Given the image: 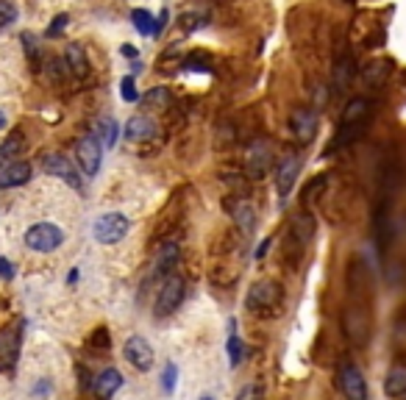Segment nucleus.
<instances>
[{"label": "nucleus", "mask_w": 406, "mask_h": 400, "mask_svg": "<svg viewBox=\"0 0 406 400\" xmlns=\"http://www.w3.org/2000/svg\"><path fill=\"white\" fill-rule=\"evenodd\" d=\"M373 117V100L371 98H353L348 100L345 111H342V120H339L337 136H334V148H348L353 139H359L368 123Z\"/></svg>", "instance_id": "1"}, {"label": "nucleus", "mask_w": 406, "mask_h": 400, "mask_svg": "<svg viewBox=\"0 0 406 400\" xmlns=\"http://www.w3.org/2000/svg\"><path fill=\"white\" fill-rule=\"evenodd\" d=\"M245 306L251 309V314H259V317L278 314L281 306H284V289H281V284H275V281H259V284H253L248 289Z\"/></svg>", "instance_id": "2"}, {"label": "nucleus", "mask_w": 406, "mask_h": 400, "mask_svg": "<svg viewBox=\"0 0 406 400\" xmlns=\"http://www.w3.org/2000/svg\"><path fill=\"white\" fill-rule=\"evenodd\" d=\"M26 245L34 253H53L56 248L65 245V231L53 223H36L26 231Z\"/></svg>", "instance_id": "3"}, {"label": "nucleus", "mask_w": 406, "mask_h": 400, "mask_svg": "<svg viewBox=\"0 0 406 400\" xmlns=\"http://www.w3.org/2000/svg\"><path fill=\"white\" fill-rule=\"evenodd\" d=\"M184 295H187V281L181 275H168L159 287V295H156V303H153V311L156 317H168L172 314L181 303H184Z\"/></svg>", "instance_id": "4"}, {"label": "nucleus", "mask_w": 406, "mask_h": 400, "mask_svg": "<svg viewBox=\"0 0 406 400\" xmlns=\"http://www.w3.org/2000/svg\"><path fill=\"white\" fill-rule=\"evenodd\" d=\"M128 228H131V223H128L126 214L109 211V214H101V217L95 220L92 233H95V239H98L101 245H117V242L128 233Z\"/></svg>", "instance_id": "5"}, {"label": "nucleus", "mask_w": 406, "mask_h": 400, "mask_svg": "<svg viewBox=\"0 0 406 400\" xmlns=\"http://www.w3.org/2000/svg\"><path fill=\"white\" fill-rule=\"evenodd\" d=\"M275 159H273V145L268 139H259L251 145L248 150V159H245V170H248V178L251 181H262L268 172L273 170Z\"/></svg>", "instance_id": "6"}, {"label": "nucleus", "mask_w": 406, "mask_h": 400, "mask_svg": "<svg viewBox=\"0 0 406 400\" xmlns=\"http://www.w3.org/2000/svg\"><path fill=\"white\" fill-rule=\"evenodd\" d=\"M301 153H287L281 156V162L275 165V189H278V198L287 200L290 192L295 189L298 184V175H301Z\"/></svg>", "instance_id": "7"}, {"label": "nucleus", "mask_w": 406, "mask_h": 400, "mask_svg": "<svg viewBox=\"0 0 406 400\" xmlns=\"http://www.w3.org/2000/svg\"><path fill=\"white\" fill-rule=\"evenodd\" d=\"M337 387L345 400H368V378L356 365H342L337 372Z\"/></svg>", "instance_id": "8"}, {"label": "nucleus", "mask_w": 406, "mask_h": 400, "mask_svg": "<svg viewBox=\"0 0 406 400\" xmlns=\"http://www.w3.org/2000/svg\"><path fill=\"white\" fill-rule=\"evenodd\" d=\"M75 156H78V165H81V170H84V175H87V178L98 175L101 162H103L101 139H98L95 133H87V136H84V139L75 145Z\"/></svg>", "instance_id": "9"}, {"label": "nucleus", "mask_w": 406, "mask_h": 400, "mask_svg": "<svg viewBox=\"0 0 406 400\" xmlns=\"http://www.w3.org/2000/svg\"><path fill=\"white\" fill-rule=\"evenodd\" d=\"M42 170H45L48 175H53V178H62L72 189H81V175L75 172V167H72V162H70L67 156H62V153H48V156H42Z\"/></svg>", "instance_id": "10"}, {"label": "nucleus", "mask_w": 406, "mask_h": 400, "mask_svg": "<svg viewBox=\"0 0 406 400\" xmlns=\"http://www.w3.org/2000/svg\"><path fill=\"white\" fill-rule=\"evenodd\" d=\"M123 356H126V362L136 370H150L153 367V359H156V353H153V348H150V342L145 339V336H131L126 345H123Z\"/></svg>", "instance_id": "11"}, {"label": "nucleus", "mask_w": 406, "mask_h": 400, "mask_svg": "<svg viewBox=\"0 0 406 400\" xmlns=\"http://www.w3.org/2000/svg\"><path fill=\"white\" fill-rule=\"evenodd\" d=\"M290 133H292V139H298L301 145H309V142L314 139V133H317V114L309 111V109L292 111V117H290Z\"/></svg>", "instance_id": "12"}, {"label": "nucleus", "mask_w": 406, "mask_h": 400, "mask_svg": "<svg viewBox=\"0 0 406 400\" xmlns=\"http://www.w3.org/2000/svg\"><path fill=\"white\" fill-rule=\"evenodd\" d=\"M20 342H23V333L17 326L0 331V370L14 367L17 356H20Z\"/></svg>", "instance_id": "13"}, {"label": "nucleus", "mask_w": 406, "mask_h": 400, "mask_svg": "<svg viewBox=\"0 0 406 400\" xmlns=\"http://www.w3.org/2000/svg\"><path fill=\"white\" fill-rule=\"evenodd\" d=\"M31 165L28 162H20V159H14V162H9V165L0 170V189H14V187H23V184H28L31 181Z\"/></svg>", "instance_id": "14"}, {"label": "nucleus", "mask_w": 406, "mask_h": 400, "mask_svg": "<svg viewBox=\"0 0 406 400\" xmlns=\"http://www.w3.org/2000/svg\"><path fill=\"white\" fill-rule=\"evenodd\" d=\"M65 65L67 70L81 81V78H87L89 75V56H87V50H84V45H78V42H72L65 48Z\"/></svg>", "instance_id": "15"}, {"label": "nucleus", "mask_w": 406, "mask_h": 400, "mask_svg": "<svg viewBox=\"0 0 406 400\" xmlns=\"http://www.w3.org/2000/svg\"><path fill=\"white\" fill-rule=\"evenodd\" d=\"M229 211L234 217V223L239 226L242 233H253L256 231V209L242 198H234V203H229Z\"/></svg>", "instance_id": "16"}, {"label": "nucleus", "mask_w": 406, "mask_h": 400, "mask_svg": "<svg viewBox=\"0 0 406 400\" xmlns=\"http://www.w3.org/2000/svg\"><path fill=\"white\" fill-rule=\"evenodd\" d=\"M120 387H123V372L114 370V367H109V370H103L101 375L95 378V398L109 400Z\"/></svg>", "instance_id": "17"}, {"label": "nucleus", "mask_w": 406, "mask_h": 400, "mask_svg": "<svg viewBox=\"0 0 406 400\" xmlns=\"http://www.w3.org/2000/svg\"><path fill=\"white\" fill-rule=\"evenodd\" d=\"M156 133V123L150 120V117H145V114H136L128 120V126H126V139L128 142H145V139H150Z\"/></svg>", "instance_id": "18"}, {"label": "nucleus", "mask_w": 406, "mask_h": 400, "mask_svg": "<svg viewBox=\"0 0 406 400\" xmlns=\"http://www.w3.org/2000/svg\"><path fill=\"white\" fill-rule=\"evenodd\" d=\"M178 256H181V248L175 245V242H165L162 248H159V253H156V262H153V270H156V275H170L172 272V267L178 265Z\"/></svg>", "instance_id": "19"}, {"label": "nucleus", "mask_w": 406, "mask_h": 400, "mask_svg": "<svg viewBox=\"0 0 406 400\" xmlns=\"http://www.w3.org/2000/svg\"><path fill=\"white\" fill-rule=\"evenodd\" d=\"M384 392H387V398H401V395H406V365H395L387 370Z\"/></svg>", "instance_id": "20"}, {"label": "nucleus", "mask_w": 406, "mask_h": 400, "mask_svg": "<svg viewBox=\"0 0 406 400\" xmlns=\"http://www.w3.org/2000/svg\"><path fill=\"white\" fill-rule=\"evenodd\" d=\"M23 148H26V136L20 131L9 133L6 139H3V145H0V167H6L9 162H14L20 153H23Z\"/></svg>", "instance_id": "21"}, {"label": "nucleus", "mask_w": 406, "mask_h": 400, "mask_svg": "<svg viewBox=\"0 0 406 400\" xmlns=\"http://www.w3.org/2000/svg\"><path fill=\"white\" fill-rule=\"evenodd\" d=\"M312 236H314V220H312V214L295 217L292 220V242H298L301 248H306L312 242Z\"/></svg>", "instance_id": "22"}, {"label": "nucleus", "mask_w": 406, "mask_h": 400, "mask_svg": "<svg viewBox=\"0 0 406 400\" xmlns=\"http://www.w3.org/2000/svg\"><path fill=\"white\" fill-rule=\"evenodd\" d=\"M131 20H134V28L142 36H153V33L159 31V26L153 23V14L148 11V9H134L131 11Z\"/></svg>", "instance_id": "23"}, {"label": "nucleus", "mask_w": 406, "mask_h": 400, "mask_svg": "<svg viewBox=\"0 0 406 400\" xmlns=\"http://www.w3.org/2000/svg\"><path fill=\"white\" fill-rule=\"evenodd\" d=\"M206 26H209V14H206V11H201V9L187 11V14L181 17V28H184L187 33L201 31V28H206Z\"/></svg>", "instance_id": "24"}, {"label": "nucleus", "mask_w": 406, "mask_h": 400, "mask_svg": "<svg viewBox=\"0 0 406 400\" xmlns=\"http://www.w3.org/2000/svg\"><path fill=\"white\" fill-rule=\"evenodd\" d=\"M145 103L153 106V109H170L172 106V92L168 87H153L148 95H145Z\"/></svg>", "instance_id": "25"}, {"label": "nucleus", "mask_w": 406, "mask_h": 400, "mask_svg": "<svg viewBox=\"0 0 406 400\" xmlns=\"http://www.w3.org/2000/svg\"><path fill=\"white\" fill-rule=\"evenodd\" d=\"M226 350H229V365L237 367L242 359H245V345H242V339H239L237 333L231 331L229 333V342H226Z\"/></svg>", "instance_id": "26"}, {"label": "nucleus", "mask_w": 406, "mask_h": 400, "mask_svg": "<svg viewBox=\"0 0 406 400\" xmlns=\"http://www.w3.org/2000/svg\"><path fill=\"white\" fill-rule=\"evenodd\" d=\"M98 139H101L103 148H114V142H117V123L114 120H101L98 123Z\"/></svg>", "instance_id": "27"}, {"label": "nucleus", "mask_w": 406, "mask_h": 400, "mask_svg": "<svg viewBox=\"0 0 406 400\" xmlns=\"http://www.w3.org/2000/svg\"><path fill=\"white\" fill-rule=\"evenodd\" d=\"M23 45H26V56H28L31 65L39 70V65H42V53H39V45H36L34 33H23Z\"/></svg>", "instance_id": "28"}, {"label": "nucleus", "mask_w": 406, "mask_h": 400, "mask_svg": "<svg viewBox=\"0 0 406 400\" xmlns=\"http://www.w3.org/2000/svg\"><path fill=\"white\" fill-rule=\"evenodd\" d=\"M175 381H178V367L170 362V365L165 367V372H162V389H165L168 395L175 389Z\"/></svg>", "instance_id": "29"}, {"label": "nucleus", "mask_w": 406, "mask_h": 400, "mask_svg": "<svg viewBox=\"0 0 406 400\" xmlns=\"http://www.w3.org/2000/svg\"><path fill=\"white\" fill-rule=\"evenodd\" d=\"M209 65H212V59L206 53H190L184 59V67H190V70H209Z\"/></svg>", "instance_id": "30"}, {"label": "nucleus", "mask_w": 406, "mask_h": 400, "mask_svg": "<svg viewBox=\"0 0 406 400\" xmlns=\"http://www.w3.org/2000/svg\"><path fill=\"white\" fill-rule=\"evenodd\" d=\"M14 20H17V9H14V3L0 0V28H3V26H9V23H14Z\"/></svg>", "instance_id": "31"}, {"label": "nucleus", "mask_w": 406, "mask_h": 400, "mask_svg": "<svg viewBox=\"0 0 406 400\" xmlns=\"http://www.w3.org/2000/svg\"><path fill=\"white\" fill-rule=\"evenodd\" d=\"M48 72H50L53 81H62L70 70H67V65H65V59H50V62H48Z\"/></svg>", "instance_id": "32"}, {"label": "nucleus", "mask_w": 406, "mask_h": 400, "mask_svg": "<svg viewBox=\"0 0 406 400\" xmlns=\"http://www.w3.org/2000/svg\"><path fill=\"white\" fill-rule=\"evenodd\" d=\"M237 400H262V384H245L239 389Z\"/></svg>", "instance_id": "33"}, {"label": "nucleus", "mask_w": 406, "mask_h": 400, "mask_svg": "<svg viewBox=\"0 0 406 400\" xmlns=\"http://www.w3.org/2000/svg\"><path fill=\"white\" fill-rule=\"evenodd\" d=\"M387 72H390V67L381 65V62H378V65H373L371 70L365 72V81H368V84H381V78H384Z\"/></svg>", "instance_id": "34"}, {"label": "nucleus", "mask_w": 406, "mask_h": 400, "mask_svg": "<svg viewBox=\"0 0 406 400\" xmlns=\"http://www.w3.org/2000/svg\"><path fill=\"white\" fill-rule=\"evenodd\" d=\"M67 23H70L67 14H56V17H53V26L48 28V36H50V39H53V36H62V31L67 28Z\"/></svg>", "instance_id": "35"}, {"label": "nucleus", "mask_w": 406, "mask_h": 400, "mask_svg": "<svg viewBox=\"0 0 406 400\" xmlns=\"http://www.w3.org/2000/svg\"><path fill=\"white\" fill-rule=\"evenodd\" d=\"M120 87H123V100H128V103H134V100L139 98V95H136V87H134V78H131V75H126Z\"/></svg>", "instance_id": "36"}, {"label": "nucleus", "mask_w": 406, "mask_h": 400, "mask_svg": "<svg viewBox=\"0 0 406 400\" xmlns=\"http://www.w3.org/2000/svg\"><path fill=\"white\" fill-rule=\"evenodd\" d=\"M92 345H95V348H101V350H106V348L111 345V339H109V333H106V328H101V331L92 333Z\"/></svg>", "instance_id": "37"}, {"label": "nucleus", "mask_w": 406, "mask_h": 400, "mask_svg": "<svg viewBox=\"0 0 406 400\" xmlns=\"http://www.w3.org/2000/svg\"><path fill=\"white\" fill-rule=\"evenodd\" d=\"M0 278H3V281H11V278H14V267H11L9 259H3V256H0Z\"/></svg>", "instance_id": "38"}, {"label": "nucleus", "mask_w": 406, "mask_h": 400, "mask_svg": "<svg viewBox=\"0 0 406 400\" xmlns=\"http://www.w3.org/2000/svg\"><path fill=\"white\" fill-rule=\"evenodd\" d=\"M268 248H270V239H265V242H262V248L256 250V259H262V256L268 253Z\"/></svg>", "instance_id": "39"}, {"label": "nucleus", "mask_w": 406, "mask_h": 400, "mask_svg": "<svg viewBox=\"0 0 406 400\" xmlns=\"http://www.w3.org/2000/svg\"><path fill=\"white\" fill-rule=\"evenodd\" d=\"M3 126H6V117H3V111H0V128H3Z\"/></svg>", "instance_id": "40"}, {"label": "nucleus", "mask_w": 406, "mask_h": 400, "mask_svg": "<svg viewBox=\"0 0 406 400\" xmlns=\"http://www.w3.org/2000/svg\"><path fill=\"white\" fill-rule=\"evenodd\" d=\"M201 400H214V398H209V395H206V398H201Z\"/></svg>", "instance_id": "41"}]
</instances>
